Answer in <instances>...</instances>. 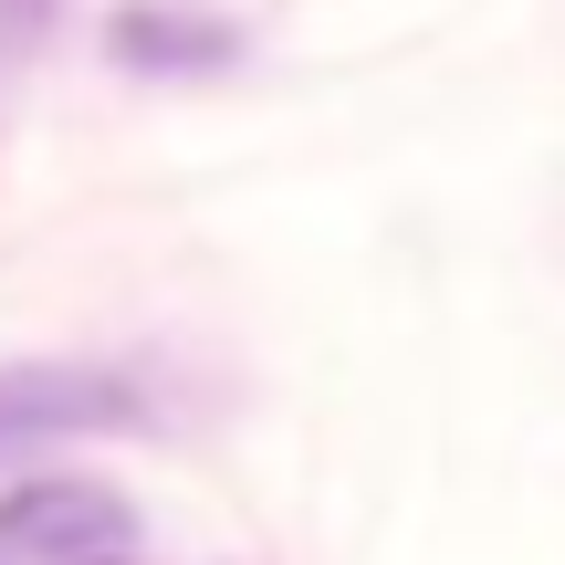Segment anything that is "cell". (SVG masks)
Here are the masks:
<instances>
[{"label":"cell","instance_id":"1","mask_svg":"<svg viewBox=\"0 0 565 565\" xmlns=\"http://www.w3.org/2000/svg\"><path fill=\"white\" fill-rule=\"evenodd\" d=\"M137 419V398H126V377H105V366H0V461H32V450L53 440H95V429H126Z\"/></svg>","mask_w":565,"mask_h":565},{"label":"cell","instance_id":"5","mask_svg":"<svg viewBox=\"0 0 565 565\" xmlns=\"http://www.w3.org/2000/svg\"><path fill=\"white\" fill-rule=\"evenodd\" d=\"M95 565H126V555H95Z\"/></svg>","mask_w":565,"mask_h":565},{"label":"cell","instance_id":"4","mask_svg":"<svg viewBox=\"0 0 565 565\" xmlns=\"http://www.w3.org/2000/svg\"><path fill=\"white\" fill-rule=\"evenodd\" d=\"M53 32V0H0V53H32Z\"/></svg>","mask_w":565,"mask_h":565},{"label":"cell","instance_id":"2","mask_svg":"<svg viewBox=\"0 0 565 565\" xmlns=\"http://www.w3.org/2000/svg\"><path fill=\"white\" fill-rule=\"evenodd\" d=\"M137 545V513L105 482H21L0 503V555L11 565H95Z\"/></svg>","mask_w":565,"mask_h":565},{"label":"cell","instance_id":"3","mask_svg":"<svg viewBox=\"0 0 565 565\" xmlns=\"http://www.w3.org/2000/svg\"><path fill=\"white\" fill-rule=\"evenodd\" d=\"M105 53L126 74H221L242 32L221 11H189V0H126V11H105Z\"/></svg>","mask_w":565,"mask_h":565}]
</instances>
